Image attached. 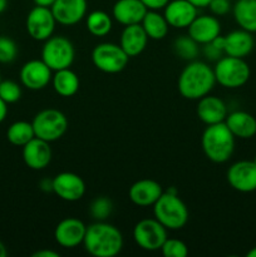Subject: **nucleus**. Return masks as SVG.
<instances>
[{
    "label": "nucleus",
    "instance_id": "nucleus-44",
    "mask_svg": "<svg viewBox=\"0 0 256 257\" xmlns=\"http://www.w3.org/2000/svg\"><path fill=\"white\" fill-rule=\"evenodd\" d=\"M7 7H8V0H0V14H2L3 12H5Z\"/></svg>",
    "mask_w": 256,
    "mask_h": 257
},
{
    "label": "nucleus",
    "instance_id": "nucleus-31",
    "mask_svg": "<svg viewBox=\"0 0 256 257\" xmlns=\"http://www.w3.org/2000/svg\"><path fill=\"white\" fill-rule=\"evenodd\" d=\"M113 211V203L107 196H99L92 201L89 207L90 216L95 221H105Z\"/></svg>",
    "mask_w": 256,
    "mask_h": 257
},
{
    "label": "nucleus",
    "instance_id": "nucleus-16",
    "mask_svg": "<svg viewBox=\"0 0 256 257\" xmlns=\"http://www.w3.org/2000/svg\"><path fill=\"white\" fill-rule=\"evenodd\" d=\"M163 10L168 25L176 29L188 28L198 15V9L188 0H170Z\"/></svg>",
    "mask_w": 256,
    "mask_h": 257
},
{
    "label": "nucleus",
    "instance_id": "nucleus-1",
    "mask_svg": "<svg viewBox=\"0 0 256 257\" xmlns=\"http://www.w3.org/2000/svg\"><path fill=\"white\" fill-rule=\"evenodd\" d=\"M215 84L213 68L200 60H191L178 77V92L190 100H198L210 94Z\"/></svg>",
    "mask_w": 256,
    "mask_h": 257
},
{
    "label": "nucleus",
    "instance_id": "nucleus-41",
    "mask_svg": "<svg viewBox=\"0 0 256 257\" xmlns=\"http://www.w3.org/2000/svg\"><path fill=\"white\" fill-rule=\"evenodd\" d=\"M191 4L195 5L197 9H202V8H207L208 4H210L211 0H188Z\"/></svg>",
    "mask_w": 256,
    "mask_h": 257
},
{
    "label": "nucleus",
    "instance_id": "nucleus-32",
    "mask_svg": "<svg viewBox=\"0 0 256 257\" xmlns=\"http://www.w3.org/2000/svg\"><path fill=\"white\" fill-rule=\"evenodd\" d=\"M0 98L8 104L17 103L22 98V87L14 80H2L0 82Z\"/></svg>",
    "mask_w": 256,
    "mask_h": 257
},
{
    "label": "nucleus",
    "instance_id": "nucleus-28",
    "mask_svg": "<svg viewBox=\"0 0 256 257\" xmlns=\"http://www.w3.org/2000/svg\"><path fill=\"white\" fill-rule=\"evenodd\" d=\"M87 30L93 37L102 38L110 33L113 28V20L109 14L103 10H94L85 17Z\"/></svg>",
    "mask_w": 256,
    "mask_h": 257
},
{
    "label": "nucleus",
    "instance_id": "nucleus-11",
    "mask_svg": "<svg viewBox=\"0 0 256 257\" xmlns=\"http://www.w3.org/2000/svg\"><path fill=\"white\" fill-rule=\"evenodd\" d=\"M227 182L235 191L250 193L256 191V163L253 161H238L227 170Z\"/></svg>",
    "mask_w": 256,
    "mask_h": 257
},
{
    "label": "nucleus",
    "instance_id": "nucleus-26",
    "mask_svg": "<svg viewBox=\"0 0 256 257\" xmlns=\"http://www.w3.org/2000/svg\"><path fill=\"white\" fill-rule=\"evenodd\" d=\"M52 84L55 93L60 97H73L79 89V77L70 68L54 72Z\"/></svg>",
    "mask_w": 256,
    "mask_h": 257
},
{
    "label": "nucleus",
    "instance_id": "nucleus-18",
    "mask_svg": "<svg viewBox=\"0 0 256 257\" xmlns=\"http://www.w3.org/2000/svg\"><path fill=\"white\" fill-rule=\"evenodd\" d=\"M163 188L157 181L143 178L133 183L128 191V197L131 202L138 207H148L153 206L162 196Z\"/></svg>",
    "mask_w": 256,
    "mask_h": 257
},
{
    "label": "nucleus",
    "instance_id": "nucleus-33",
    "mask_svg": "<svg viewBox=\"0 0 256 257\" xmlns=\"http://www.w3.org/2000/svg\"><path fill=\"white\" fill-rule=\"evenodd\" d=\"M161 252L165 257H186L188 255V247L183 241L178 238H168L161 247Z\"/></svg>",
    "mask_w": 256,
    "mask_h": 257
},
{
    "label": "nucleus",
    "instance_id": "nucleus-24",
    "mask_svg": "<svg viewBox=\"0 0 256 257\" xmlns=\"http://www.w3.org/2000/svg\"><path fill=\"white\" fill-rule=\"evenodd\" d=\"M225 123L235 138L250 140L256 135V118L243 110H236L227 114Z\"/></svg>",
    "mask_w": 256,
    "mask_h": 257
},
{
    "label": "nucleus",
    "instance_id": "nucleus-17",
    "mask_svg": "<svg viewBox=\"0 0 256 257\" xmlns=\"http://www.w3.org/2000/svg\"><path fill=\"white\" fill-rule=\"evenodd\" d=\"M23 161L29 168L34 171H42L49 166L53 152L49 142L34 137L32 141L23 146Z\"/></svg>",
    "mask_w": 256,
    "mask_h": 257
},
{
    "label": "nucleus",
    "instance_id": "nucleus-36",
    "mask_svg": "<svg viewBox=\"0 0 256 257\" xmlns=\"http://www.w3.org/2000/svg\"><path fill=\"white\" fill-rule=\"evenodd\" d=\"M202 54L205 55L206 59L211 60V62H217L225 55V52L216 47L212 42H210L202 45Z\"/></svg>",
    "mask_w": 256,
    "mask_h": 257
},
{
    "label": "nucleus",
    "instance_id": "nucleus-39",
    "mask_svg": "<svg viewBox=\"0 0 256 257\" xmlns=\"http://www.w3.org/2000/svg\"><path fill=\"white\" fill-rule=\"evenodd\" d=\"M40 188L44 192H53V178H45L40 182Z\"/></svg>",
    "mask_w": 256,
    "mask_h": 257
},
{
    "label": "nucleus",
    "instance_id": "nucleus-23",
    "mask_svg": "<svg viewBox=\"0 0 256 257\" xmlns=\"http://www.w3.org/2000/svg\"><path fill=\"white\" fill-rule=\"evenodd\" d=\"M255 40L252 33L243 29L233 30L225 35V55L236 58H245L252 52Z\"/></svg>",
    "mask_w": 256,
    "mask_h": 257
},
{
    "label": "nucleus",
    "instance_id": "nucleus-19",
    "mask_svg": "<svg viewBox=\"0 0 256 257\" xmlns=\"http://www.w3.org/2000/svg\"><path fill=\"white\" fill-rule=\"evenodd\" d=\"M188 35L200 45L210 43L221 34V24L215 15H197L190 24Z\"/></svg>",
    "mask_w": 256,
    "mask_h": 257
},
{
    "label": "nucleus",
    "instance_id": "nucleus-25",
    "mask_svg": "<svg viewBox=\"0 0 256 257\" xmlns=\"http://www.w3.org/2000/svg\"><path fill=\"white\" fill-rule=\"evenodd\" d=\"M232 13L241 29L256 33V0H236Z\"/></svg>",
    "mask_w": 256,
    "mask_h": 257
},
{
    "label": "nucleus",
    "instance_id": "nucleus-37",
    "mask_svg": "<svg viewBox=\"0 0 256 257\" xmlns=\"http://www.w3.org/2000/svg\"><path fill=\"white\" fill-rule=\"evenodd\" d=\"M141 2L145 4V7L148 10H158L160 12L161 9H165L170 0H141Z\"/></svg>",
    "mask_w": 256,
    "mask_h": 257
},
{
    "label": "nucleus",
    "instance_id": "nucleus-5",
    "mask_svg": "<svg viewBox=\"0 0 256 257\" xmlns=\"http://www.w3.org/2000/svg\"><path fill=\"white\" fill-rule=\"evenodd\" d=\"M213 73H215L216 83L222 85L223 88L235 89L247 83L251 72L250 67L243 60V58L223 55L216 62Z\"/></svg>",
    "mask_w": 256,
    "mask_h": 257
},
{
    "label": "nucleus",
    "instance_id": "nucleus-20",
    "mask_svg": "<svg viewBox=\"0 0 256 257\" xmlns=\"http://www.w3.org/2000/svg\"><path fill=\"white\" fill-rule=\"evenodd\" d=\"M147 10L141 0H117L112 8V17L124 27L141 24Z\"/></svg>",
    "mask_w": 256,
    "mask_h": 257
},
{
    "label": "nucleus",
    "instance_id": "nucleus-27",
    "mask_svg": "<svg viewBox=\"0 0 256 257\" xmlns=\"http://www.w3.org/2000/svg\"><path fill=\"white\" fill-rule=\"evenodd\" d=\"M141 25L145 29L147 37L152 40L165 39L170 29L165 15L160 14L158 10H147Z\"/></svg>",
    "mask_w": 256,
    "mask_h": 257
},
{
    "label": "nucleus",
    "instance_id": "nucleus-4",
    "mask_svg": "<svg viewBox=\"0 0 256 257\" xmlns=\"http://www.w3.org/2000/svg\"><path fill=\"white\" fill-rule=\"evenodd\" d=\"M153 216L167 230H181L188 221V208L178 193L163 192L152 206Z\"/></svg>",
    "mask_w": 256,
    "mask_h": 257
},
{
    "label": "nucleus",
    "instance_id": "nucleus-21",
    "mask_svg": "<svg viewBox=\"0 0 256 257\" xmlns=\"http://www.w3.org/2000/svg\"><path fill=\"white\" fill-rule=\"evenodd\" d=\"M197 115L201 122L207 125L225 122L227 117V107L221 98L207 94L198 99Z\"/></svg>",
    "mask_w": 256,
    "mask_h": 257
},
{
    "label": "nucleus",
    "instance_id": "nucleus-35",
    "mask_svg": "<svg viewBox=\"0 0 256 257\" xmlns=\"http://www.w3.org/2000/svg\"><path fill=\"white\" fill-rule=\"evenodd\" d=\"M207 8L210 9L211 14L215 17H223L230 13L232 5L231 0H211Z\"/></svg>",
    "mask_w": 256,
    "mask_h": 257
},
{
    "label": "nucleus",
    "instance_id": "nucleus-14",
    "mask_svg": "<svg viewBox=\"0 0 256 257\" xmlns=\"http://www.w3.org/2000/svg\"><path fill=\"white\" fill-rule=\"evenodd\" d=\"M52 72L42 59L29 60L20 69V82L30 90L44 89L52 82Z\"/></svg>",
    "mask_w": 256,
    "mask_h": 257
},
{
    "label": "nucleus",
    "instance_id": "nucleus-10",
    "mask_svg": "<svg viewBox=\"0 0 256 257\" xmlns=\"http://www.w3.org/2000/svg\"><path fill=\"white\" fill-rule=\"evenodd\" d=\"M55 20L50 8L35 5L27 17V32L30 38L37 42H45L53 35L55 29Z\"/></svg>",
    "mask_w": 256,
    "mask_h": 257
},
{
    "label": "nucleus",
    "instance_id": "nucleus-43",
    "mask_svg": "<svg viewBox=\"0 0 256 257\" xmlns=\"http://www.w3.org/2000/svg\"><path fill=\"white\" fill-rule=\"evenodd\" d=\"M8 256V250L7 247H5L4 243L0 241V257H7Z\"/></svg>",
    "mask_w": 256,
    "mask_h": 257
},
{
    "label": "nucleus",
    "instance_id": "nucleus-12",
    "mask_svg": "<svg viewBox=\"0 0 256 257\" xmlns=\"http://www.w3.org/2000/svg\"><path fill=\"white\" fill-rule=\"evenodd\" d=\"M53 192L63 201L75 202L82 200L85 193V182L79 175L73 172L58 173L53 178Z\"/></svg>",
    "mask_w": 256,
    "mask_h": 257
},
{
    "label": "nucleus",
    "instance_id": "nucleus-40",
    "mask_svg": "<svg viewBox=\"0 0 256 257\" xmlns=\"http://www.w3.org/2000/svg\"><path fill=\"white\" fill-rule=\"evenodd\" d=\"M8 114V103H5L4 100L0 98V123L7 118Z\"/></svg>",
    "mask_w": 256,
    "mask_h": 257
},
{
    "label": "nucleus",
    "instance_id": "nucleus-34",
    "mask_svg": "<svg viewBox=\"0 0 256 257\" xmlns=\"http://www.w3.org/2000/svg\"><path fill=\"white\" fill-rule=\"evenodd\" d=\"M18 45L9 37L0 35V63L8 64L17 59Z\"/></svg>",
    "mask_w": 256,
    "mask_h": 257
},
{
    "label": "nucleus",
    "instance_id": "nucleus-13",
    "mask_svg": "<svg viewBox=\"0 0 256 257\" xmlns=\"http://www.w3.org/2000/svg\"><path fill=\"white\" fill-rule=\"evenodd\" d=\"M87 226L74 217H67L60 221L54 230V238L59 246L64 248H74L83 245Z\"/></svg>",
    "mask_w": 256,
    "mask_h": 257
},
{
    "label": "nucleus",
    "instance_id": "nucleus-3",
    "mask_svg": "<svg viewBox=\"0 0 256 257\" xmlns=\"http://www.w3.org/2000/svg\"><path fill=\"white\" fill-rule=\"evenodd\" d=\"M203 153L213 163L227 162L235 151V136L225 122L206 127L201 138Z\"/></svg>",
    "mask_w": 256,
    "mask_h": 257
},
{
    "label": "nucleus",
    "instance_id": "nucleus-38",
    "mask_svg": "<svg viewBox=\"0 0 256 257\" xmlns=\"http://www.w3.org/2000/svg\"><path fill=\"white\" fill-rule=\"evenodd\" d=\"M33 257H59V253L52 250H39L33 253Z\"/></svg>",
    "mask_w": 256,
    "mask_h": 257
},
{
    "label": "nucleus",
    "instance_id": "nucleus-45",
    "mask_svg": "<svg viewBox=\"0 0 256 257\" xmlns=\"http://www.w3.org/2000/svg\"><path fill=\"white\" fill-rule=\"evenodd\" d=\"M247 257H256V247H252L247 253H246Z\"/></svg>",
    "mask_w": 256,
    "mask_h": 257
},
{
    "label": "nucleus",
    "instance_id": "nucleus-42",
    "mask_svg": "<svg viewBox=\"0 0 256 257\" xmlns=\"http://www.w3.org/2000/svg\"><path fill=\"white\" fill-rule=\"evenodd\" d=\"M35 5L38 7H44V8H52L53 4L55 3V0H33Z\"/></svg>",
    "mask_w": 256,
    "mask_h": 257
},
{
    "label": "nucleus",
    "instance_id": "nucleus-7",
    "mask_svg": "<svg viewBox=\"0 0 256 257\" xmlns=\"http://www.w3.org/2000/svg\"><path fill=\"white\" fill-rule=\"evenodd\" d=\"M35 137L47 142H54L62 138L68 130V118L60 110L54 108L43 109L32 122Z\"/></svg>",
    "mask_w": 256,
    "mask_h": 257
},
{
    "label": "nucleus",
    "instance_id": "nucleus-9",
    "mask_svg": "<svg viewBox=\"0 0 256 257\" xmlns=\"http://www.w3.org/2000/svg\"><path fill=\"white\" fill-rule=\"evenodd\" d=\"M167 231V228L158 222L155 217L145 218L136 223L133 228V240L138 247L153 252L161 250L168 237Z\"/></svg>",
    "mask_w": 256,
    "mask_h": 257
},
{
    "label": "nucleus",
    "instance_id": "nucleus-29",
    "mask_svg": "<svg viewBox=\"0 0 256 257\" xmlns=\"http://www.w3.org/2000/svg\"><path fill=\"white\" fill-rule=\"evenodd\" d=\"M34 137L35 133L32 122H27V120H18V122L12 123L7 131L8 141L18 147L25 146Z\"/></svg>",
    "mask_w": 256,
    "mask_h": 257
},
{
    "label": "nucleus",
    "instance_id": "nucleus-2",
    "mask_svg": "<svg viewBox=\"0 0 256 257\" xmlns=\"http://www.w3.org/2000/svg\"><path fill=\"white\" fill-rule=\"evenodd\" d=\"M83 246L94 257H114L122 251L123 236L115 226L97 221L87 227Z\"/></svg>",
    "mask_w": 256,
    "mask_h": 257
},
{
    "label": "nucleus",
    "instance_id": "nucleus-30",
    "mask_svg": "<svg viewBox=\"0 0 256 257\" xmlns=\"http://www.w3.org/2000/svg\"><path fill=\"white\" fill-rule=\"evenodd\" d=\"M172 48L177 57L183 60H188V62L195 60L200 54V44L195 42L188 34L176 38Z\"/></svg>",
    "mask_w": 256,
    "mask_h": 257
},
{
    "label": "nucleus",
    "instance_id": "nucleus-22",
    "mask_svg": "<svg viewBox=\"0 0 256 257\" xmlns=\"http://www.w3.org/2000/svg\"><path fill=\"white\" fill-rule=\"evenodd\" d=\"M148 39L150 38L141 24L125 25L120 34L119 45L130 58L138 57L147 47Z\"/></svg>",
    "mask_w": 256,
    "mask_h": 257
},
{
    "label": "nucleus",
    "instance_id": "nucleus-47",
    "mask_svg": "<svg viewBox=\"0 0 256 257\" xmlns=\"http://www.w3.org/2000/svg\"><path fill=\"white\" fill-rule=\"evenodd\" d=\"M0 82H2V77H0Z\"/></svg>",
    "mask_w": 256,
    "mask_h": 257
},
{
    "label": "nucleus",
    "instance_id": "nucleus-6",
    "mask_svg": "<svg viewBox=\"0 0 256 257\" xmlns=\"http://www.w3.org/2000/svg\"><path fill=\"white\" fill-rule=\"evenodd\" d=\"M74 45L68 38L62 35H52L45 40L42 48V60L53 72L69 68L74 62Z\"/></svg>",
    "mask_w": 256,
    "mask_h": 257
},
{
    "label": "nucleus",
    "instance_id": "nucleus-46",
    "mask_svg": "<svg viewBox=\"0 0 256 257\" xmlns=\"http://www.w3.org/2000/svg\"><path fill=\"white\" fill-rule=\"evenodd\" d=\"M253 162H255V163H256V156H255V158H253Z\"/></svg>",
    "mask_w": 256,
    "mask_h": 257
},
{
    "label": "nucleus",
    "instance_id": "nucleus-15",
    "mask_svg": "<svg viewBox=\"0 0 256 257\" xmlns=\"http://www.w3.org/2000/svg\"><path fill=\"white\" fill-rule=\"evenodd\" d=\"M52 9L58 24L70 27L87 17V0H55Z\"/></svg>",
    "mask_w": 256,
    "mask_h": 257
},
{
    "label": "nucleus",
    "instance_id": "nucleus-8",
    "mask_svg": "<svg viewBox=\"0 0 256 257\" xmlns=\"http://www.w3.org/2000/svg\"><path fill=\"white\" fill-rule=\"evenodd\" d=\"M92 62L98 70L107 74H117L125 69L130 57L122 47L114 43H100L92 50Z\"/></svg>",
    "mask_w": 256,
    "mask_h": 257
}]
</instances>
